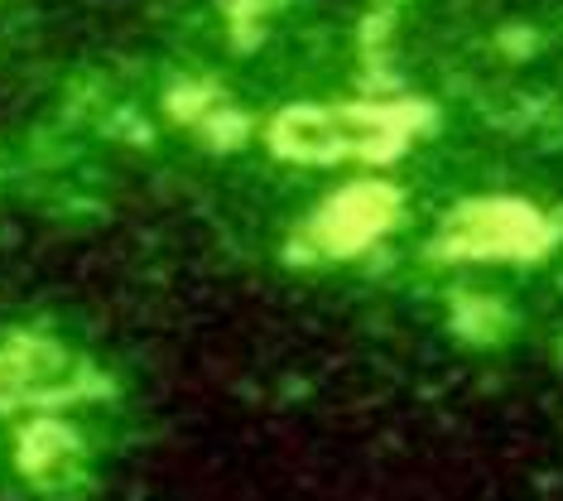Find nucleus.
Masks as SVG:
<instances>
[{"mask_svg":"<svg viewBox=\"0 0 563 501\" xmlns=\"http://www.w3.org/2000/svg\"><path fill=\"white\" fill-rule=\"evenodd\" d=\"M409 140V126L390 107H289L275 121L271 145L285 160H390Z\"/></svg>","mask_w":563,"mask_h":501,"instance_id":"nucleus-1","label":"nucleus"},{"mask_svg":"<svg viewBox=\"0 0 563 501\" xmlns=\"http://www.w3.org/2000/svg\"><path fill=\"white\" fill-rule=\"evenodd\" d=\"M87 385L82 362L48 338L0 342V405H54Z\"/></svg>","mask_w":563,"mask_h":501,"instance_id":"nucleus-3","label":"nucleus"},{"mask_svg":"<svg viewBox=\"0 0 563 501\" xmlns=\"http://www.w3.org/2000/svg\"><path fill=\"white\" fill-rule=\"evenodd\" d=\"M82 444L73 429H63L54 420H40L20 434V472L34 487H63L78 478Z\"/></svg>","mask_w":563,"mask_h":501,"instance_id":"nucleus-5","label":"nucleus"},{"mask_svg":"<svg viewBox=\"0 0 563 501\" xmlns=\"http://www.w3.org/2000/svg\"><path fill=\"white\" fill-rule=\"evenodd\" d=\"M549 241H554V227L530 203L486 198L463 203L457 213L443 217L433 255H443V261H516V255H540Z\"/></svg>","mask_w":563,"mask_h":501,"instance_id":"nucleus-2","label":"nucleus"},{"mask_svg":"<svg viewBox=\"0 0 563 501\" xmlns=\"http://www.w3.org/2000/svg\"><path fill=\"white\" fill-rule=\"evenodd\" d=\"M390 217H395V188L352 184L318 213L313 237L328 255H352V251H362L366 241H376L380 231L390 227Z\"/></svg>","mask_w":563,"mask_h":501,"instance_id":"nucleus-4","label":"nucleus"}]
</instances>
